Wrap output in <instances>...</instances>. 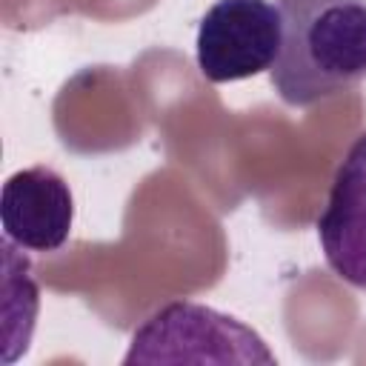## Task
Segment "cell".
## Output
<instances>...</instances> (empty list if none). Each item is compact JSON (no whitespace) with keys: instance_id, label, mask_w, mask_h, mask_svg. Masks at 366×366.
I'll list each match as a JSON object with an SVG mask.
<instances>
[{"instance_id":"3","label":"cell","mask_w":366,"mask_h":366,"mask_svg":"<svg viewBox=\"0 0 366 366\" xmlns=\"http://www.w3.org/2000/svg\"><path fill=\"white\" fill-rule=\"evenodd\" d=\"M197 69L209 83H234L274 66L280 11L272 0H217L197 26Z\"/></svg>"},{"instance_id":"4","label":"cell","mask_w":366,"mask_h":366,"mask_svg":"<svg viewBox=\"0 0 366 366\" xmlns=\"http://www.w3.org/2000/svg\"><path fill=\"white\" fill-rule=\"evenodd\" d=\"M3 237L17 249L57 252L74 223V197L69 183L51 166H29L3 183L0 194Z\"/></svg>"},{"instance_id":"5","label":"cell","mask_w":366,"mask_h":366,"mask_svg":"<svg viewBox=\"0 0 366 366\" xmlns=\"http://www.w3.org/2000/svg\"><path fill=\"white\" fill-rule=\"evenodd\" d=\"M317 240L329 269L366 292V132L349 146L332 177L317 214Z\"/></svg>"},{"instance_id":"2","label":"cell","mask_w":366,"mask_h":366,"mask_svg":"<svg viewBox=\"0 0 366 366\" xmlns=\"http://www.w3.org/2000/svg\"><path fill=\"white\" fill-rule=\"evenodd\" d=\"M192 346H197V360L274 363L254 329L200 303H169L154 312L132 335V349L123 360H192Z\"/></svg>"},{"instance_id":"1","label":"cell","mask_w":366,"mask_h":366,"mask_svg":"<svg viewBox=\"0 0 366 366\" xmlns=\"http://www.w3.org/2000/svg\"><path fill=\"white\" fill-rule=\"evenodd\" d=\"M280 51L269 69L283 103L306 109L366 80V0H274Z\"/></svg>"}]
</instances>
